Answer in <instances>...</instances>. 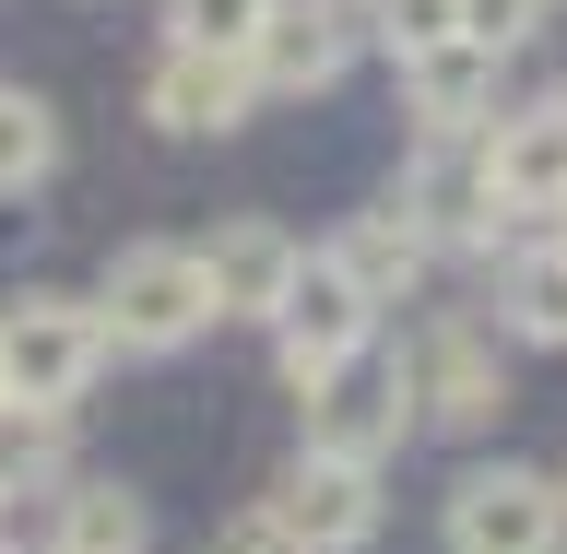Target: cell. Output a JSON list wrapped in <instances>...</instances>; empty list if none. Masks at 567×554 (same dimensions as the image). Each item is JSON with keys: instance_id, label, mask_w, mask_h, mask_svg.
I'll list each match as a JSON object with an SVG mask.
<instances>
[{"instance_id": "obj_1", "label": "cell", "mask_w": 567, "mask_h": 554, "mask_svg": "<svg viewBox=\"0 0 567 554\" xmlns=\"http://www.w3.org/2000/svg\"><path fill=\"white\" fill-rule=\"evenodd\" d=\"M95 318H106V354H189L213 331V283H202V248L177 237H131L95 283Z\"/></svg>"}, {"instance_id": "obj_2", "label": "cell", "mask_w": 567, "mask_h": 554, "mask_svg": "<svg viewBox=\"0 0 567 554\" xmlns=\"http://www.w3.org/2000/svg\"><path fill=\"white\" fill-rule=\"evenodd\" d=\"M95 378H106V318H95V295H12V307H0V401L71 414Z\"/></svg>"}, {"instance_id": "obj_3", "label": "cell", "mask_w": 567, "mask_h": 554, "mask_svg": "<svg viewBox=\"0 0 567 554\" xmlns=\"http://www.w3.org/2000/svg\"><path fill=\"white\" fill-rule=\"evenodd\" d=\"M367 343H379V307L343 283V260L331 248H308L296 260V295L272 307V354H284V389L308 401L319 378H343V366H367Z\"/></svg>"}, {"instance_id": "obj_4", "label": "cell", "mask_w": 567, "mask_h": 554, "mask_svg": "<svg viewBox=\"0 0 567 554\" xmlns=\"http://www.w3.org/2000/svg\"><path fill=\"white\" fill-rule=\"evenodd\" d=\"M402 401L414 425H450V437H485L508 414V366H496V331L485 318H425L402 343Z\"/></svg>"}, {"instance_id": "obj_5", "label": "cell", "mask_w": 567, "mask_h": 554, "mask_svg": "<svg viewBox=\"0 0 567 554\" xmlns=\"http://www.w3.org/2000/svg\"><path fill=\"white\" fill-rule=\"evenodd\" d=\"M567 543V484L532 460H473L450 484V554H556Z\"/></svg>"}, {"instance_id": "obj_6", "label": "cell", "mask_w": 567, "mask_h": 554, "mask_svg": "<svg viewBox=\"0 0 567 554\" xmlns=\"http://www.w3.org/2000/svg\"><path fill=\"white\" fill-rule=\"evenodd\" d=\"M473 154H485V201H496V224H556V212H567V95L496 106Z\"/></svg>"}, {"instance_id": "obj_7", "label": "cell", "mask_w": 567, "mask_h": 554, "mask_svg": "<svg viewBox=\"0 0 567 554\" xmlns=\"http://www.w3.org/2000/svg\"><path fill=\"white\" fill-rule=\"evenodd\" d=\"M402 437H414L402 366H343V378L308 389V460H354V472H379Z\"/></svg>"}, {"instance_id": "obj_8", "label": "cell", "mask_w": 567, "mask_h": 554, "mask_svg": "<svg viewBox=\"0 0 567 554\" xmlns=\"http://www.w3.org/2000/svg\"><path fill=\"white\" fill-rule=\"evenodd\" d=\"M390 212H402L425 248H496V201H485V154H473V142H414Z\"/></svg>"}, {"instance_id": "obj_9", "label": "cell", "mask_w": 567, "mask_h": 554, "mask_svg": "<svg viewBox=\"0 0 567 554\" xmlns=\"http://www.w3.org/2000/svg\"><path fill=\"white\" fill-rule=\"evenodd\" d=\"M260 508L296 531V554H367L379 543V472H354V460H308L296 449V472H284Z\"/></svg>"}, {"instance_id": "obj_10", "label": "cell", "mask_w": 567, "mask_h": 554, "mask_svg": "<svg viewBox=\"0 0 567 554\" xmlns=\"http://www.w3.org/2000/svg\"><path fill=\"white\" fill-rule=\"evenodd\" d=\"M296 260H308V248L284 237L272 212H225V224L202 237V283H213V318H260V331H272V307L296 295Z\"/></svg>"}, {"instance_id": "obj_11", "label": "cell", "mask_w": 567, "mask_h": 554, "mask_svg": "<svg viewBox=\"0 0 567 554\" xmlns=\"http://www.w3.org/2000/svg\"><path fill=\"white\" fill-rule=\"evenodd\" d=\"M248 106H260L248 60H202V48H166V60L142 71V118H154L166 142H225V130H248Z\"/></svg>"}, {"instance_id": "obj_12", "label": "cell", "mask_w": 567, "mask_h": 554, "mask_svg": "<svg viewBox=\"0 0 567 554\" xmlns=\"http://www.w3.org/2000/svg\"><path fill=\"white\" fill-rule=\"evenodd\" d=\"M402 118H414V142H485V118H496V60L473 48V35L402 60Z\"/></svg>"}, {"instance_id": "obj_13", "label": "cell", "mask_w": 567, "mask_h": 554, "mask_svg": "<svg viewBox=\"0 0 567 554\" xmlns=\"http://www.w3.org/2000/svg\"><path fill=\"white\" fill-rule=\"evenodd\" d=\"M331 260H343V283L367 295V307H402V295H414V283L437 272V248H425V237H414V224H402L390 201H379V212H354L343 237H331Z\"/></svg>"}, {"instance_id": "obj_14", "label": "cell", "mask_w": 567, "mask_h": 554, "mask_svg": "<svg viewBox=\"0 0 567 554\" xmlns=\"http://www.w3.org/2000/svg\"><path fill=\"white\" fill-rule=\"evenodd\" d=\"M485 307H496V331H508V343H556V354H567V248H556V237L508 248Z\"/></svg>"}, {"instance_id": "obj_15", "label": "cell", "mask_w": 567, "mask_h": 554, "mask_svg": "<svg viewBox=\"0 0 567 554\" xmlns=\"http://www.w3.org/2000/svg\"><path fill=\"white\" fill-rule=\"evenodd\" d=\"M48 554H154V508H142L131 484H60Z\"/></svg>"}, {"instance_id": "obj_16", "label": "cell", "mask_w": 567, "mask_h": 554, "mask_svg": "<svg viewBox=\"0 0 567 554\" xmlns=\"http://www.w3.org/2000/svg\"><path fill=\"white\" fill-rule=\"evenodd\" d=\"M60 472H71V414L0 401V508H12V495H60Z\"/></svg>"}, {"instance_id": "obj_17", "label": "cell", "mask_w": 567, "mask_h": 554, "mask_svg": "<svg viewBox=\"0 0 567 554\" xmlns=\"http://www.w3.org/2000/svg\"><path fill=\"white\" fill-rule=\"evenodd\" d=\"M60 177V106L24 95V83H0V201H24Z\"/></svg>"}, {"instance_id": "obj_18", "label": "cell", "mask_w": 567, "mask_h": 554, "mask_svg": "<svg viewBox=\"0 0 567 554\" xmlns=\"http://www.w3.org/2000/svg\"><path fill=\"white\" fill-rule=\"evenodd\" d=\"M260 24H272V0H166V48H202V60H248Z\"/></svg>"}, {"instance_id": "obj_19", "label": "cell", "mask_w": 567, "mask_h": 554, "mask_svg": "<svg viewBox=\"0 0 567 554\" xmlns=\"http://www.w3.org/2000/svg\"><path fill=\"white\" fill-rule=\"evenodd\" d=\"M461 35V0H379V48L390 60H425V48H450Z\"/></svg>"}, {"instance_id": "obj_20", "label": "cell", "mask_w": 567, "mask_h": 554, "mask_svg": "<svg viewBox=\"0 0 567 554\" xmlns=\"http://www.w3.org/2000/svg\"><path fill=\"white\" fill-rule=\"evenodd\" d=\"M461 35H473L485 60H508V48L532 35V0H461Z\"/></svg>"}, {"instance_id": "obj_21", "label": "cell", "mask_w": 567, "mask_h": 554, "mask_svg": "<svg viewBox=\"0 0 567 554\" xmlns=\"http://www.w3.org/2000/svg\"><path fill=\"white\" fill-rule=\"evenodd\" d=\"M213 554H296V531H284L272 508H237V520L213 531Z\"/></svg>"}, {"instance_id": "obj_22", "label": "cell", "mask_w": 567, "mask_h": 554, "mask_svg": "<svg viewBox=\"0 0 567 554\" xmlns=\"http://www.w3.org/2000/svg\"><path fill=\"white\" fill-rule=\"evenodd\" d=\"M556 248H567V212H556Z\"/></svg>"}, {"instance_id": "obj_23", "label": "cell", "mask_w": 567, "mask_h": 554, "mask_svg": "<svg viewBox=\"0 0 567 554\" xmlns=\"http://www.w3.org/2000/svg\"><path fill=\"white\" fill-rule=\"evenodd\" d=\"M0 531H12V508H0Z\"/></svg>"}, {"instance_id": "obj_24", "label": "cell", "mask_w": 567, "mask_h": 554, "mask_svg": "<svg viewBox=\"0 0 567 554\" xmlns=\"http://www.w3.org/2000/svg\"><path fill=\"white\" fill-rule=\"evenodd\" d=\"M532 12H544V0H532Z\"/></svg>"}, {"instance_id": "obj_25", "label": "cell", "mask_w": 567, "mask_h": 554, "mask_svg": "<svg viewBox=\"0 0 567 554\" xmlns=\"http://www.w3.org/2000/svg\"><path fill=\"white\" fill-rule=\"evenodd\" d=\"M556 484H567V472H556Z\"/></svg>"}]
</instances>
